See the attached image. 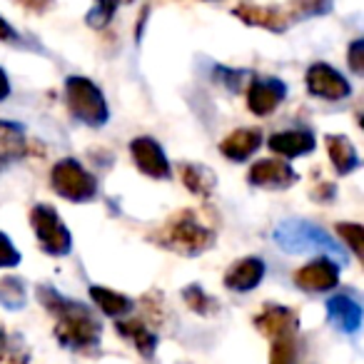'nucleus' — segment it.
I'll return each mask as SVG.
<instances>
[{
	"mask_svg": "<svg viewBox=\"0 0 364 364\" xmlns=\"http://www.w3.org/2000/svg\"><path fill=\"white\" fill-rule=\"evenodd\" d=\"M38 297H41L43 307H48L53 314H58L55 337L60 339V344L73 349H87L100 342L102 327L87 307L73 302V299L60 297L53 287H38Z\"/></svg>",
	"mask_w": 364,
	"mask_h": 364,
	"instance_id": "f257e3e1",
	"label": "nucleus"
},
{
	"mask_svg": "<svg viewBox=\"0 0 364 364\" xmlns=\"http://www.w3.org/2000/svg\"><path fill=\"white\" fill-rule=\"evenodd\" d=\"M274 242L284 250V252H324L334 259V262H347V252L342 245H337L322 228L312 223H302V220H287V223L277 225L274 230Z\"/></svg>",
	"mask_w": 364,
	"mask_h": 364,
	"instance_id": "f03ea898",
	"label": "nucleus"
},
{
	"mask_svg": "<svg viewBox=\"0 0 364 364\" xmlns=\"http://www.w3.org/2000/svg\"><path fill=\"white\" fill-rule=\"evenodd\" d=\"M152 240H157V245L177 255H200L213 245L215 235L200 220H195L193 213H180L160 232L152 235Z\"/></svg>",
	"mask_w": 364,
	"mask_h": 364,
	"instance_id": "7ed1b4c3",
	"label": "nucleus"
},
{
	"mask_svg": "<svg viewBox=\"0 0 364 364\" xmlns=\"http://www.w3.org/2000/svg\"><path fill=\"white\" fill-rule=\"evenodd\" d=\"M65 102L68 110L75 120L85 122V125H102L107 120V102L105 95L95 82L87 77H68L65 80Z\"/></svg>",
	"mask_w": 364,
	"mask_h": 364,
	"instance_id": "20e7f679",
	"label": "nucleus"
},
{
	"mask_svg": "<svg viewBox=\"0 0 364 364\" xmlns=\"http://www.w3.org/2000/svg\"><path fill=\"white\" fill-rule=\"evenodd\" d=\"M50 182L60 198L70 203H85L92 200L97 193V182L77 160H60L55 162L50 172Z\"/></svg>",
	"mask_w": 364,
	"mask_h": 364,
	"instance_id": "39448f33",
	"label": "nucleus"
},
{
	"mask_svg": "<svg viewBox=\"0 0 364 364\" xmlns=\"http://www.w3.org/2000/svg\"><path fill=\"white\" fill-rule=\"evenodd\" d=\"M31 223L38 235V242H41V247L46 250L48 255L63 257V255L70 252V232H68V228L63 225L55 208H50V205H38V208H33Z\"/></svg>",
	"mask_w": 364,
	"mask_h": 364,
	"instance_id": "423d86ee",
	"label": "nucleus"
},
{
	"mask_svg": "<svg viewBox=\"0 0 364 364\" xmlns=\"http://www.w3.org/2000/svg\"><path fill=\"white\" fill-rule=\"evenodd\" d=\"M307 87L312 95L324 97V100H344L352 92L349 82L339 70H334L327 63H314L307 70Z\"/></svg>",
	"mask_w": 364,
	"mask_h": 364,
	"instance_id": "0eeeda50",
	"label": "nucleus"
},
{
	"mask_svg": "<svg viewBox=\"0 0 364 364\" xmlns=\"http://www.w3.org/2000/svg\"><path fill=\"white\" fill-rule=\"evenodd\" d=\"M294 282L304 292H327V289H332L339 282V264L329 257L314 259V262L297 269Z\"/></svg>",
	"mask_w": 364,
	"mask_h": 364,
	"instance_id": "6e6552de",
	"label": "nucleus"
},
{
	"mask_svg": "<svg viewBox=\"0 0 364 364\" xmlns=\"http://www.w3.org/2000/svg\"><path fill=\"white\" fill-rule=\"evenodd\" d=\"M287 95V85L277 77H262V80L250 82L247 87V107L255 115L264 117L272 110H277V105Z\"/></svg>",
	"mask_w": 364,
	"mask_h": 364,
	"instance_id": "1a4fd4ad",
	"label": "nucleus"
},
{
	"mask_svg": "<svg viewBox=\"0 0 364 364\" xmlns=\"http://www.w3.org/2000/svg\"><path fill=\"white\" fill-rule=\"evenodd\" d=\"M130 152H132V160L137 162V167L145 175L155 177V180L170 177V165H167L165 152H162V147L152 137H137V140H132Z\"/></svg>",
	"mask_w": 364,
	"mask_h": 364,
	"instance_id": "9d476101",
	"label": "nucleus"
},
{
	"mask_svg": "<svg viewBox=\"0 0 364 364\" xmlns=\"http://www.w3.org/2000/svg\"><path fill=\"white\" fill-rule=\"evenodd\" d=\"M294 180H297V172L284 160H259L250 167V182L257 185V188L282 190L289 188Z\"/></svg>",
	"mask_w": 364,
	"mask_h": 364,
	"instance_id": "9b49d317",
	"label": "nucleus"
},
{
	"mask_svg": "<svg viewBox=\"0 0 364 364\" xmlns=\"http://www.w3.org/2000/svg\"><path fill=\"white\" fill-rule=\"evenodd\" d=\"M257 329L269 339H277V337H287V334L297 332V314L287 307H277V304H267L262 309L257 319H255Z\"/></svg>",
	"mask_w": 364,
	"mask_h": 364,
	"instance_id": "f8f14e48",
	"label": "nucleus"
},
{
	"mask_svg": "<svg viewBox=\"0 0 364 364\" xmlns=\"http://www.w3.org/2000/svg\"><path fill=\"white\" fill-rule=\"evenodd\" d=\"M232 13L242 23H247V26L267 28L272 33H282L289 23L287 13H282L279 8H262V6H255V3H240V6H235Z\"/></svg>",
	"mask_w": 364,
	"mask_h": 364,
	"instance_id": "ddd939ff",
	"label": "nucleus"
},
{
	"mask_svg": "<svg viewBox=\"0 0 364 364\" xmlns=\"http://www.w3.org/2000/svg\"><path fill=\"white\" fill-rule=\"evenodd\" d=\"M262 145V132L255 130V127H240V130L230 132L223 142H220V152L225 157L235 162L247 160L252 152H257V147Z\"/></svg>",
	"mask_w": 364,
	"mask_h": 364,
	"instance_id": "4468645a",
	"label": "nucleus"
},
{
	"mask_svg": "<svg viewBox=\"0 0 364 364\" xmlns=\"http://www.w3.org/2000/svg\"><path fill=\"white\" fill-rule=\"evenodd\" d=\"M264 277V262L257 257H247V259H237L232 267L225 274V284L235 292H247L255 289L259 284V279Z\"/></svg>",
	"mask_w": 364,
	"mask_h": 364,
	"instance_id": "2eb2a0df",
	"label": "nucleus"
},
{
	"mask_svg": "<svg viewBox=\"0 0 364 364\" xmlns=\"http://www.w3.org/2000/svg\"><path fill=\"white\" fill-rule=\"evenodd\" d=\"M327 314L329 322L347 334H354L359 329V324H362V307L352 297H347V294H337V297L329 299Z\"/></svg>",
	"mask_w": 364,
	"mask_h": 364,
	"instance_id": "dca6fc26",
	"label": "nucleus"
},
{
	"mask_svg": "<svg viewBox=\"0 0 364 364\" xmlns=\"http://www.w3.org/2000/svg\"><path fill=\"white\" fill-rule=\"evenodd\" d=\"M267 145H269V150H274L282 157H299L314 150V137H312V132H307V130H287V132L272 135Z\"/></svg>",
	"mask_w": 364,
	"mask_h": 364,
	"instance_id": "f3484780",
	"label": "nucleus"
},
{
	"mask_svg": "<svg viewBox=\"0 0 364 364\" xmlns=\"http://www.w3.org/2000/svg\"><path fill=\"white\" fill-rule=\"evenodd\" d=\"M327 152H329V160L334 162L339 175H349L359 167V155L354 150V145L349 142V137L344 135H327Z\"/></svg>",
	"mask_w": 364,
	"mask_h": 364,
	"instance_id": "a211bd4d",
	"label": "nucleus"
},
{
	"mask_svg": "<svg viewBox=\"0 0 364 364\" xmlns=\"http://www.w3.org/2000/svg\"><path fill=\"white\" fill-rule=\"evenodd\" d=\"M180 175H182V182H185V188L190 193L200 195V198H208L210 193L215 190V172L205 165H195V162H182L180 165Z\"/></svg>",
	"mask_w": 364,
	"mask_h": 364,
	"instance_id": "6ab92c4d",
	"label": "nucleus"
},
{
	"mask_svg": "<svg viewBox=\"0 0 364 364\" xmlns=\"http://www.w3.org/2000/svg\"><path fill=\"white\" fill-rule=\"evenodd\" d=\"M26 155V130L16 122L0 120V162Z\"/></svg>",
	"mask_w": 364,
	"mask_h": 364,
	"instance_id": "aec40b11",
	"label": "nucleus"
},
{
	"mask_svg": "<svg viewBox=\"0 0 364 364\" xmlns=\"http://www.w3.org/2000/svg\"><path fill=\"white\" fill-rule=\"evenodd\" d=\"M117 332L125 334V337H130L132 342H135V347L140 349L145 357H150L152 352H155L157 347V337L150 332V329L145 327V322H140V319H127V322H117Z\"/></svg>",
	"mask_w": 364,
	"mask_h": 364,
	"instance_id": "412c9836",
	"label": "nucleus"
},
{
	"mask_svg": "<svg viewBox=\"0 0 364 364\" xmlns=\"http://www.w3.org/2000/svg\"><path fill=\"white\" fill-rule=\"evenodd\" d=\"M90 297H92V302L105 314H110V317H122V314L130 312V307H132V302L125 294H117L105 287H90Z\"/></svg>",
	"mask_w": 364,
	"mask_h": 364,
	"instance_id": "4be33fe9",
	"label": "nucleus"
},
{
	"mask_svg": "<svg viewBox=\"0 0 364 364\" xmlns=\"http://www.w3.org/2000/svg\"><path fill=\"white\" fill-rule=\"evenodd\" d=\"M0 304L8 309H21L26 304V284L18 277L0 279Z\"/></svg>",
	"mask_w": 364,
	"mask_h": 364,
	"instance_id": "5701e85b",
	"label": "nucleus"
},
{
	"mask_svg": "<svg viewBox=\"0 0 364 364\" xmlns=\"http://www.w3.org/2000/svg\"><path fill=\"white\" fill-rule=\"evenodd\" d=\"M182 297H185V302H188V307L193 309V312L203 314V317L218 312V302H215L210 294H205V289L198 287V284H193V287L185 289V292H182Z\"/></svg>",
	"mask_w": 364,
	"mask_h": 364,
	"instance_id": "b1692460",
	"label": "nucleus"
},
{
	"mask_svg": "<svg viewBox=\"0 0 364 364\" xmlns=\"http://www.w3.org/2000/svg\"><path fill=\"white\" fill-rule=\"evenodd\" d=\"M297 362V344L294 334L272 339V364H294Z\"/></svg>",
	"mask_w": 364,
	"mask_h": 364,
	"instance_id": "393cba45",
	"label": "nucleus"
},
{
	"mask_svg": "<svg viewBox=\"0 0 364 364\" xmlns=\"http://www.w3.org/2000/svg\"><path fill=\"white\" fill-rule=\"evenodd\" d=\"M297 18H314L332 11V0H289Z\"/></svg>",
	"mask_w": 364,
	"mask_h": 364,
	"instance_id": "a878e982",
	"label": "nucleus"
},
{
	"mask_svg": "<svg viewBox=\"0 0 364 364\" xmlns=\"http://www.w3.org/2000/svg\"><path fill=\"white\" fill-rule=\"evenodd\" d=\"M117 6H120V0H95V8L87 13V23H90L92 28L107 26V21L112 18V13L117 11Z\"/></svg>",
	"mask_w": 364,
	"mask_h": 364,
	"instance_id": "bb28decb",
	"label": "nucleus"
},
{
	"mask_svg": "<svg viewBox=\"0 0 364 364\" xmlns=\"http://www.w3.org/2000/svg\"><path fill=\"white\" fill-rule=\"evenodd\" d=\"M339 235L344 237V242L349 245V247L354 250V255H362V240H364V230H362V225H357V223H344V225H339Z\"/></svg>",
	"mask_w": 364,
	"mask_h": 364,
	"instance_id": "cd10ccee",
	"label": "nucleus"
},
{
	"mask_svg": "<svg viewBox=\"0 0 364 364\" xmlns=\"http://www.w3.org/2000/svg\"><path fill=\"white\" fill-rule=\"evenodd\" d=\"M18 262H21V252L6 232H0V267H16Z\"/></svg>",
	"mask_w": 364,
	"mask_h": 364,
	"instance_id": "c85d7f7f",
	"label": "nucleus"
},
{
	"mask_svg": "<svg viewBox=\"0 0 364 364\" xmlns=\"http://www.w3.org/2000/svg\"><path fill=\"white\" fill-rule=\"evenodd\" d=\"M349 68H352L357 75L364 73V41H354L349 48Z\"/></svg>",
	"mask_w": 364,
	"mask_h": 364,
	"instance_id": "c756f323",
	"label": "nucleus"
},
{
	"mask_svg": "<svg viewBox=\"0 0 364 364\" xmlns=\"http://www.w3.org/2000/svg\"><path fill=\"white\" fill-rule=\"evenodd\" d=\"M334 195H337V188H334L332 182H327V180L317 182V188L312 190V198L317 200V203H322V205L332 203V200H334Z\"/></svg>",
	"mask_w": 364,
	"mask_h": 364,
	"instance_id": "7c9ffc66",
	"label": "nucleus"
},
{
	"mask_svg": "<svg viewBox=\"0 0 364 364\" xmlns=\"http://www.w3.org/2000/svg\"><path fill=\"white\" fill-rule=\"evenodd\" d=\"M23 8H28V11H36V13H46L48 8L53 6V0H18Z\"/></svg>",
	"mask_w": 364,
	"mask_h": 364,
	"instance_id": "2f4dec72",
	"label": "nucleus"
},
{
	"mask_svg": "<svg viewBox=\"0 0 364 364\" xmlns=\"http://www.w3.org/2000/svg\"><path fill=\"white\" fill-rule=\"evenodd\" d=\"M13 38H16V31L0 18V41H13Z\"/></svg>",
	"mask_w": 364,
	"mask_h": 364,
	"instance_id": "473e14b6",
	"label": "nucleus"
},
{
	"mask_svg": "<svg viewBox=\"0 0 364 364\" xmlns=\"http://www.w3.org/2000/svg\"><path fill=\"white\" fill-rule=\"evenodd\" d=\"M8 92H11V85H8V75L3 73V68H0V102L6 100Z\"/></svg>",
	"mask_w": 364,
	"mask_h": 364,
	"instance_id": "72a5a7b5",
	"label": "nucleus"
},
{
	"mask_svg": "<svg viewBox=\"0 0 364 364\" xmlns=\"http://www.w3.org/2000/svg\"><path fill=\"white\" fill-rule=\"evenodd\" d=\"M0 167H3V162H0Z\"/></svg>",
	"mask_w": 364,
	"mask_h": 364,
	"instance_id": "f704fd0d",
	"label": "nucleus"
}]
</instances>
